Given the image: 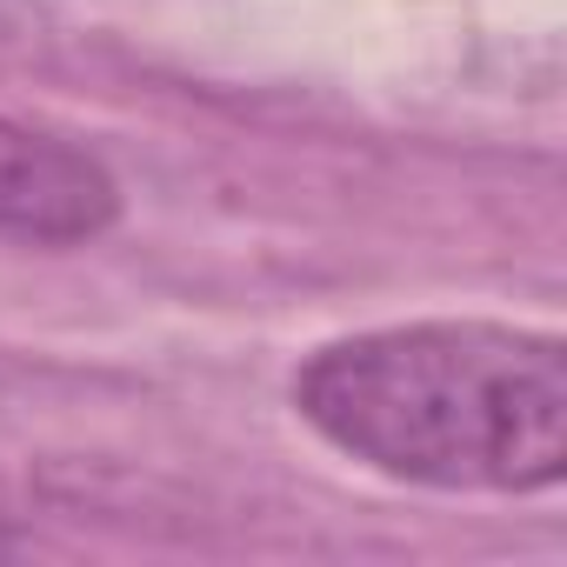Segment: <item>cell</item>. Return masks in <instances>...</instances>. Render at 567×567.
Segmentation results:
<instances>
[{"label": "cell", "mask_w": 567, "mask_h": 567, "mask_svg": "<svg viewBox=\"0 0 567 567\" xmlns=\"http://www.w3.org/2000/svg\"><path fill=\"white\" fill-rule=\"evenodd\" d=\"M295 408L361 467L414 487L534 494L567 467V354L501 321H414L321 348Z\"/></svg>", "instance_id": "cell-1"}, {"label": "cell", "mask_w": 567, "mask_h": 567, "mask_svg": "<svg viewBox=\"0 0 567 567\" xmlns=\"http://www.w3.org/2000/svg\"><path fill=\"white\" fill-rule=\"evenodd\" d=\"M114 214H121V194L94 154H81L48 127L0 114V234L68 247L114 227Z\"/></svg>", "instance_id": "cell-2"}, {"label": "cell", "mask_w": 567, "mask_h": 567, "mask_svg": "<svg viewBox=\"0 0 567 567\" xmlns=\"http://www.w3.org/2000/svg\"><path fill=\"white\" fill-rule=\"evenodd\" d=\"M0 554H14V534H8V527H0Z\"/></svg>", "instance_id": "cell-3"}]
</instances>
